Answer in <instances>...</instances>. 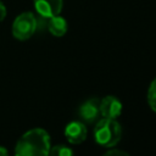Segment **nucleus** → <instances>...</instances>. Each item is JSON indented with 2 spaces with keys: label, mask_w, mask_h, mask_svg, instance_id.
Listing matches in <instances>:
<instances>
[{
  "label": "nucleus",
  "mask_w": 156,
  "mask_h": 156,
  "mask_svg": "<svg viewBox=\"0 0 156 156\" xmlns=\"http://www.w3.org/2000/svg\"><path fill=\"white\" fill-rule=\"evenodd\" d=\"M79 118L83 123H94L98 121L100 116V99L98 98H90L85 100L78 108Z\"/></svg>",
  "instance_id": "20e7f679"
},
{
  "label": "nucleus",
  "mask_w": 156,
  "mask_h": 156,
  "mask_svg": "<svg viewBox=\"0 0 156 156\" xmlns=\"http://www.w3.org/2000/svg\"><path fill=\"white\" fill-rule=\"evenodd\" d=\"M65 136L69 144L78 145L87 138V127L82 121H72L65 128Z\"/></svg>",
  "instance_id": "423d86ee"
},
{
  "label": "nucleus",
  "mask_w": 156,
  "mask_h": 156,
  "mask_svg": "<svg viewBox=\"0 0 156 156\" xmlns=\"http://www.w3.org/2000/svg\"><path fill=\"white\" fill-rule=\"evenodd\" d=\"M49 155L52 156H71L73 155V150L66 145H55L52 147H50L49 150Z\"/></svg>",
  "instance_id": "9d476101"
},
{
  "label": "nucleus",
  "mask_w": 156,
  "mask_h": 156,
  "mask_svg": "<svg viewBox=\"0 0 156 156\" xmlns=\"http://www.w3.org/2000/svg\"><path fill=\"white\" fill-rule=\"evenodd\" d=\"M63 6V0H34V7L43 18H49L60 15Z\"/></svg>",
  "instance_id": "0eeeda50"
},
{
  "label": "nucleus",
  "mask_w": 156,
  "mask_h": 156,
  "mask_svg": "<svg viewBox=\"0 0 156 156\" xmlns=\"http://www.w3.org/2000/svg\"><path fill=\"white\" fill-rule=\"evenodd\" d=\"M5 16H6V7H5V5L0 1V22L5 18Z\"/></svg>",
  "instance_id": "f8f14e48"
},
{
  "label": "nucleus",
  "mask_w": 156,
  "mask_h": 156,
  "mask_svg": "<svg viewBox=\"0 0 156 156\" xmlns=\"http://www.w3.org/2000/svg\"><path fill=\"white\" fill-rule=\"evenodd\" d=\"M122 102L113 95H107L100 100V116L104 118L117 119L122 113Z\"/></svg>",
  "instance_id": "39448f33"
},
{
  "label": "nucleus",
  "mask_w": 156,
  "mask_h": 156,
  "mask_svg": "<svg viewBox=\"0 0 156 156\" xmlns=\"http://www.w3.org/2000/svg\"><path fill=\"white\" fill-rule=\"evenodd\" d=\"M106 156H111V155H121V156H128V152L127 151H122V150H116V149H112V150H107L105 152Z\"/></svg>",
  "instance_id": "9b49d317"
},
{
  "label": "nucleus",
  "mask_w": 156,
  "mask_h": 156,
  "mask_svg": "<svg viewBox=\"0 0 156 156\" xmlns=\"http://www.w3.org/2000/svg\"><path fill=\"white\" fill-rule=\"evenodd\" d=\"M50 135L41 128L26 132L17 141L15 154L17 156H45L50 150Z\"/></svg>",
  "instance_id": "f257e3e1"
},
{
  "label": "nucleus",
  "mask_w": 156,
  "mask_h": 156,
  "mask_svg": "<svg viewBox=\"0 0 156 156\" xmlns=\"http://www.w3.org/2000/svg\"><path fill=\"white\" fill-rule=\"evenodd\" d=\"M122 138V128L116 119L101 118L94 127V139L102 147H113Z\"/></svg>",
  "instance_id": "f03ea898"
},
{
  "label": "nucleus",
  "mask_w": 156,
  "mask_h": 156,
  "mask_svg": "<svg viewBox=\"0 0 156 156\" xmlns=\"http://www.w3.org/2000/svg\"><path fill=\"white\" fill-rule=\"evenodd\" d=\"M38 21L32 12H23L12 23V35L18 40L29 39L37 30Z\"/></svg>",
  "instance_id": "7ed1b4c3"
},
{
  "label": "nucleus",
  "mask_w": 156,
  "mask_h": 156,
  "mask_svg": "<svg viewBox=\"0 0 156 156\" xmlns=\"http://www.w3.org/2000/svg\"><path fill=\"white\" fill-rule=\"evenodd\" d=\"M46 20H48V29L52 35L62 37V35L66 34V32H67V22L62 16L56 15V16L49 17Z\"/></svg>",
  "instance_id": "6e6552de"
},
{
  "label": "nucleus",
  "mask_w": 156,
  "mask_h": 156,
  "mask_svg": "<svg viewBox=\"0 0 156 156\" xmlns=\"http://www.w3.org/2000/svg\"><path fill=\"white\" fill-rule=\"evenodd\" d=\"M5 155H7V150L4 146H0V156H5Z\"/></svg>",
  "instance_id": "ddd939ff"
},
{
  "label": "nucleus",
  "mask_w": 156,
  "mask_h": 156,
  "mask_svg": "<svg viewBox=\"0 0 156 156\" xmlns=\"http://www.w3.org/2000/svg\"><path fill=\"white\" fill-rule=\"evenodd\" d=\"M146 99H147V104L151 107V110L156 112V77L152 79V82L149 85Z\"/></svg>",
  "instance_id": "1a4fd4ad"
}]
</instances>
